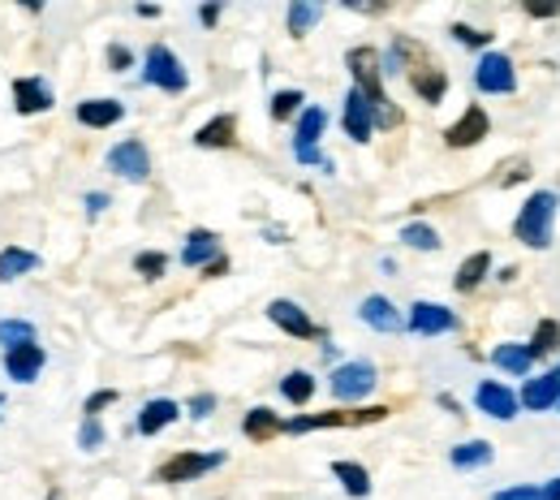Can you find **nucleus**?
<instances>
[{
	"mask_svg": "<svg viewBox=\"0 0 560 500\" xmlns=\"http://www.w3.org/2000/svg\"><path fill=\"white\" fill-rule=\"evenodd\" d=\"M346 66H350V73H353V86L371 100L375 126H384V130L401 126V108H393V100L384 95V82H380V57H375L371 48H353L350 57H346Z\"/></svg>",
	"mask_w": 560,
	"mask_h": 500,
	"instance_id": "f257e3e1",
	"label": "nucleus"
},
{
	"mask_svg": "<svg viewBox=\"0 0 560 500\" xmlns=\"http://www.w3.org/2000/svg\"><path fill=\"white\" fill-rule=\"evenodd\" d=\"M552 220H557V195L552 190H535L526 199V208L517 212V220H513V233L530 251H544L552 242Z\"/></svg>",
	"mask_w": 560,
	"mask_h": 500,
	"instance_id": "f03ea898",
	"label": "nucleus"
},
{
	"mask_svg": "<svg viewBox=\"0 0 560 500\" xmlns=\"http://www.w3.org/2000/svg\"><path fill=\"white\" fill-rule=\"evenodd\" d=\"M147 82L151 86H160V91H186V66L173 57V48H164V44H155L151 53H147Z\"/></svg>",
	"mask_w": 560,
	"mask_h": 500,
	"instance_id": "7ed1b4c3",
	"label": "nucleus"
},
{
	"mask_svg": "<svg viewBox=\"0 0 560 500\" xmlns=\"http://www.w3.org/2000/svg\"><path fill=\"white\" fill-rule=\"evenodd\" d=\"M224 462V453H177L160 466V484H186V479H199Z\"/></svg>",
	"mask_w": 560,
	"mask_h": 500,
	"instance_id": "20e7f679",
	"label": "nucleus"
},
{
	"mask_svg": "<svg viewBox=\"0 0 560 500\" xmlns=\"http://www.w3.org/2000/svg\"><path fill=\"white\" fill-rule=\"evenodd\" d=\"M388 410L384 406H371V410H358V415H302V419H289L284 431L302 435V431H319V428H358V423H380Z\"/></svg>",
	"mask_w": 560,
	"mask_h": 500,
	"instance_id": "39448f33",
	"label": "nucleus"
},
{
	"mask_svg": "<svg viewBox=\"0 0 560 500\" xmlns=\"http://www.w3.org/2000/svg\"><path fill=\"white\" fill-rule=\"evenodd\" d=\"M371 388H375V367H371V362H346V367L332 371V393H337V402H358V397H366Z\"/></svg>",
	"mask_w": 560,
	"mask_h": 500,
	"instance_id": "423d86ee",
	"label": "nucleus"
},
{
	"mask_svg": "<svg viewBox=\"0 0 560 500\" xmlns=\"http://www.w3.org/2000/svg\"><path fill=\"white\" fill-rule=\"evenodd\" d=\"M108 168L121 173L126 182H147L151 177V155H147V147L139 139H126V143H117L108 151Z\"/></svg>",
	"mask_w": 560,
	"mask_h": 500,
	"instance_id": "0eeeda50",
	"label": "nucleus"
},
{
	"mask_svg": "<svg viewBox=\"0 0 560 500\" xmlns=\"http://www.w3.org/2000/svg\"><path fill=\"white\" fill-rule=\"evenodd\" d=\"M475 86L488 91V95H509L517 86V73H513V61L504 53H488L475 70Z\"/></svg>",
	"mask_w": 560,
	"mask_h": 500,
	"instance_id": "6e6552de",
	"label": "nucleus"
},
{
	"mask_svg": "<svg viewBox=\"0 0 560 500\" xmlns=\"http://www.w3.org/2000/svg\"><path fill=\"white\" fill-rule=\"evenodd\" d=\"M488 130H491V121H488V113L479 108V104H470L448 130H444V143L448 147H475V143H483L488 139Z\"/></svg>",
	"mask_w": 560,
	"mask_h": 500,
	"instance_id": "1a4fd4ad",
	"label": "nucleus"
},
{
	"mask_svg": "<svg viewBox=\"0 0 560 500\" xmlns=\"http://www.w3.org/2000/svg\"><path fill=\"white\" fill-rule=\"evenodd\" d=\"M453 328H457V315L448 306H435V302H415L410 306V333L440 337V333H453Z\"/></svg>",
	"mask_w": 560,
	"mask_h": 500,
	"instance_id": "9d476101",
	"label": "nucleus"
},
{
	"mask_svg": "<svg viewBox=\"0 0 560 500\" xmlns=\"http://www.w3.org/2000/svg\"><path fill=\"white\" fill-rule=\"evenodd\" d=\"M475 406H479L483 415H491V419L509 423V419H517V406H522V402H517L500 380H488V384L475 388Z\"/></svg>",
	"mask_w": 560,
	"mask_h": 500,
	"instance_id": "9b49d317",
	"label": "nucleus"
},
{
	"mask_svg": "<svg viewBox=\"0 0 560 500\" xmlns=\"http://www.w3.org/2000/svg\"><path fill=\"white\" fill-rule=\"evenodd\" d=\"M517 402H522L526 410H535V415H544V410L560 406V367L557 371H548V375H539V380H526V388H522Z\"/></svg>",
	"mask_w": 560,
	"mask_h": 500,
	"instance_id": "f8f14e48",
	"label": "nucleus"
},
{
	"mask_svg": "<svg viewBox=\"0 0 560 500\" xmlns=\"http://www.w3.org/2000/svg\"><path fill=\"white\" fill-rule=\"evenodd\" d=\"M268 319H272L277 328H284L289 337H319V328L306 319V311H302L298 302H289V298H277V302L268 306Z\"/></svg>",
	"mask_w": 560,
	"mask_h": 500,
	"instance_id": "ddd939ff",
	"label": "nucleus"
},
{
	"mask_svg": "<svg viewBox=\"0 0 560 500\" xmlns=\"http://www.w3.org/2000/svg\"><path fill=\"white\" fill-rule=\"evenodd\" d=\"M13 104H18L22 117L44 113V108H52V86L44 78H18L13 82Z\"/></svg>",
	"mask_w": 560,
	"mask_h": 500,
	"instance_id": "4468645a",
	"label": "nucleus"
},
{
	"mask_svg": "<svg viewBox=\"0 0 560 500\" xmlns=\"http://www.w3.org/2000/svg\"><path fill=\"white\" fill-rule=\"evenodd\" d=\"M371 130H375V117H371V100L353 86L350 95H346V135H350L353 143H366L371 139Z\"/></svg>",
	"mask_w": 560,
	"mask_h": 500,
	"instance_id": "2eb2a0df",
	"label": "nucleus"
},
{
	"mask_svg": "<svg viewBox=\"0 0 560 500\" xmlns=\"http://www.w3.org/2000/svg\"><path fill=\"white\" fill-rule=\"evenodd\" d=\"M358 315H362V324H371L375 333H401V311L388 302V298H380V293H371L362 306H358Z\"/></svg>",
	"mask_w": 560,
	"mask_h": 500,
	"instance_id": "dca6fc26",
	"label": "nucleus"
},
{
	"mask_svg": "<svg viewBox=\"0 0 560 500\" xmlns=\"http://www.w3.org/2000/svg\"><path fill=\"white\" fill-rule=\"evenodd\" d=\"M215 259H224V255H220V237L208 233V229H195V233L186 237L182 264H186V268H211Z\"/></svg>",
	"mask_w": 560,
	"mask_h": 500,
	"instance_id": "f3484780",
	"label": "nucleus"
},
{
	"mask_svg": "<svg viewBox=\"0 0 560 500\" xmlns=\"http://www.w3.org/2000/svg\"><path fill=\"white\" fill-rule=\"evenodd\" d=\"M39 367H44V350L39 346H18V350H9V358H4V371L18 384H31L39 375Z\"/></svg>",
	"mask_w": 560,
	"mask_h": 500,
	"instance_id": "a211bd4d",
	"label": "nucleus"
},
{
	"mask_svg": "<svg viewBox=\"0 0 560 500\" xmlns=\"http://www.w3.org/2000/svg\"><path fill=\"white\" fill-rule=\"evenodd\" d=\"M121 117H126V108H121L117 100H86V104H78V121H82V126H91V130L117 126Z\"/></svg>",
	"mask_w": 560,
	"mask_h": 500,
	"instance_id": "6ab92c4d",
	"label": "nucleus"
},
{
	"mask_svg": "<svg viewBox=\"0 0 560 500\" xmlns=\"http://www.w3.org/2000/svg\"><path fill=\"white\" fill-rule=\"evenodd\" d=\"M177 419V402H168V397H160V402H147L139 415V431L142 435H155V431H164L168 423Z\"/></svg>",
	"mask_w": 560,
	"mask_h": 500,
	"instance_id": "aec40b11",
	"label": "nucleus"
},
{
	"mask_svg": "<svg viewBox=\"0 0 560 500\" xmlns=\"http://www.w3.org/2000/svg\"><path fill=\"white\" fill-rule=\"evenodd\" d=\"M324 126H328V113H324V108H306V113H302V121H298L293 151H315L319 135H324Z\"/></svg>",
	"mask_w": 560,
	"mask_h": 500,
	"instance_id": "412c9836",
	"label": "nucleus"
},
{
	"mask_svg": "<svg viewBox=\"0 0 560 500\" xmlns=\"http://www.w3.org/2000/svg\"><path fill=\"white\" fill-rule=\"evenodd\" d=\"M491 362L500 367V371H509V375H526L530 367H535V354H530V346H495V354H491Z\"/></svg>",
	"mask_w": 560,
	"mask_h": 500,
	"instance_id": "4be33fe9",
	"label": "nucleus"
},
{
	"mask_svg": "<svg viewBox=\"0 0 560 500\" xmlns=\"http://www.w3.org/2000/svg\"><path fill=\"white\" fill-rule=\"evenodd\" d=\"M410 82H415V91H419L427 104H440V100H444V91H448V78H444L440 70H431V66L410 70Z\"/></svg>",
	"mask_w": 560,
	"mask_h": 500,
	"instance_id": "5701e85b",
	"label": "nucleus"
},
{
	"mask_svg": "<svg viewBox=\"0 0 560 500\" xmlns=\"http://www.w3.org/2000/svg\"><path fill=\"white\" fill-rule=\"evenodd\" d=\"M35 268H39V255H31V251H18V246H9V251L0 255V281L26 277V272H35Z\"/></svg>",
	"mask_w": 560,
	"mask_h": 500,
	"instance_id": "b1692460",
	"label": "nucleus"
},
{
	"mask_svg": "<svg viewBox=\"0 0 560 500\" xmlns=\"http://www.w3.org/2000/svg\"><path fill=\"white\" fill-rule=\"evenodd\" d=\"M233 135H237V121L224 113V117L208 121V126L195 135V143H199V147H233Z\"/></svg>",
	"mask_w": 560,
	"mask_h": 500,
	"instance_id": "393cba45",
	"label": "nucleus"
},
{
	"mask_svg": "<svg viewBox=\"0 0 560 500\" xmlns=\"http://www.w3.org/2000/svg\"><path fill=\"white\" fill-rule=\"evenodd\" d=\"M242 431H246L250 440H272L277 431H284V419H277L272 410H264V406H259V410H250V415H246Z\"/></svg>",
	"mask_w": 560,
	"mask_h": 500,
	"instance_id": "a878e982",
	"label": "nucleus"
},
{
	"mask_svg": "<svg viewBox=\"0 0 560 500\" xmlns=\"http://www.w3.org/2000/svg\"><path fill=\"white\" fill-rule=\"evenodd\" d=\"M488 268H491V255L488 251H479V255H470V259L457 268V281H453V286L462 289V293H470V289L488 277Z\"/></svg>",
	"mask_w": 560,
	"mask_h": 500,
	"instance_id": "bb28decb",
	"label": "nucleus"
},
{
	"mask_svg": "<svg viewBox=\"0 0 560 500\" xmlns=\"http://www.w3.org/2000/svg\"><path fill=\"white\" fill-rule=\"evenodd\" d=\"M332 475L346 484L350 497H366V492H371V475H366L358 462H332Z\"/></svg>",
	"mask_w": 560,
	"mask_h": 500,
	"instance_id": "cd10ccee",
	"label": "nucleus"
},
{
	"mask_svg": "<svg viewBox=\"0 0 560 500\" xmlns=\"http://www.w3.org/2000/svg\"><path fill=\"white\" fill-rule=\"evenodd\" d=\"M491 462V444L488 440H470V444H457L453 449V466L457 470H470V466H488Z\"/></svg>",
	"mask_w": 560,
	"mask_h": 500,
	"instance_id": "c85d7f7f",
	"label": "nucleus"
},
{
	"mask_svg": "<svg viewBox=\"0 0 560 500\" xmlns=\"http://www.w3.org/2000/svg\"><path fill=\"white\" fill-rule=\"evenodd\" d=\"M280 393H284L293 406H306V402H311V393H315V380H311L306 371H289V375H284V384H280Z\"/></svg>",
	"mask_w": 560,
	"mask_h": 500,
	"instance_id": "c756f323",
	"label": "nucleus"
},
{
	"mask_svg": "<svg viewBox=\"0 0 560 500\" xmlns=\"http://www.w3.org/2000/svg\"><path fill=\"white\" fill-rule=\"evenodd\" d=\"M560 350V324L557 319H544L539 328H535V337H530V354H557Z\"/></svg>",
	"mask_w": 560,
	"mask_h": 500,
	"instance_id": "7c9ffc66",
	"label": "nucleus"
},
{
	"mask_svg": "<svg viewBox=\"0 0 560 500\" xmlns=\"http://www.w3.org/2000/svg\"><path fill=\"white\" fill-rule=\"evenodd\" d=\"M319 4H306V0H298V4H289V35H306L315 22H319Z\"/></svg>",
	"mask_w": 560,
	"mask_h": 500,
	"instance_id": "2f4dec72",
	"label": "nucleus"
},
{
	"mask_svg": "<svg viewBox=\"0 0 560 500\" xmlns=\"http://www.w3.org/2000/svg\"><path fill=\"white\" fill-rule=\"evenodd\" d=\"M0 346L18 350V346H35V328L22 319H0Z\"/></svg>",
	"mask_w": 560,
	"mask_h": 500,
	"instance_id": "473e14b6",
	"label": "nucleus"
},
{
	"mask_svg": "<svg viewBox=\"0 0 560 500\" xmlns=\"http://www.w3.org/2000/svg\"><path fill=\"white\" fill-rule=\"evenodd\" d=\"M401 242H410L415 251H435V246H440V233H435L431 224H406V229H401Z\"/></svg>",
	"mask_w": 560,
	"mask_h": 500,
	"instance_id": "72a5a7b5",
	"label": "nucleus"
},
{
	"mask_svg": "<svg viewBox=\"0 0 560 500\" xmlns=\"http://www.w3.org/2000/svg\"><path fill=\"white\" fill-rule=\"evenodd\" d=\"M302 104H306V100H302V91H277V95H272V117L284 121V117H289V113H298Z\"/></svg>",
	"mask_w": 560,
	"mask_h": 500,
	"instance_id": "f704fd0d",
	"label": "nucleus"
},
{
	"mask_svg": "<svg viewBox=\"0 0 560 500\" xmlns=\"http://www.w3.org/2000/svg\"><path fill=\"white\" fill-rule=\"evenodd\" d=\"M135 268H139V277H151V281H155V277H164L168 259H164V255H155V251H147V255L135 259Z\"/></svg>",
	"mask_w": 560,
	"mask_h": 500,
	"instance_id": "c9c22d12",
	"label": "nucleus"
},
{
	"mask_svg": "<svg viewBox=\"0 0 560 500\" xmlns=\"http://www.w3.org/2000/svg\"><path fill=\"white\" fill-rule=\"evenodd\" d=\"M453 35H457V44H466V48H483L491 39L488 31H475V26H462V22L453 26Z\"/></svg>",
	"mask_w": 560,
	"mask_h": 500,
	"instance_id": "e433bc0d",
	"label": "nucleus"
},
{
	"mask_svg": "<svg viewBox=\"0 0 560 500\" xmlns=\"http://www.w3.org/2000/svg\"><path fill=\"white\" fill-rule=\"evenodd\" d=\"M100 444H104V428H100L95 415H86V423H82V449H100Z\"/></svg>",
	"mask_w": 560,
	"mask_h": 500,
	"instance_id": "4c0bfd02",
	"label": "nucleus"
},
{
	"mask_svg": "<svg viewBox=\"0 0 560 500\" xmlns=\"http://www.w3.org/2000/svg\"><path fill=\"white\" fill-rule=\"evenodd\" d=\"M491 500H544L539 488H530V484H522V488H509V492H495Z\"/></svg>",
	"mask_w": 560,
	"mask_h": 500,
	"instance_id": "58836bf2",
	"label": "nucleus"
},
{
	"mask_svg": "<svg viewBox=\"0 0 560 500\" xmlns=\"http://www.w3.org/2000/svg\"><path fill=\"white\" fill-rule=\"evenodd\" d=\"M108 66H113V70H126V66H130V48L113 44V48H108Z\"/></svg>",
	"mask_w": 560,
	"mask_h": 500,
	"instance_id": "ea45409f",
	"label": "nucleus"
},
{
	"mask_svg": "<svg viewBox=\"0 0 560 500\" xmlns=\"http://www.w3.org/2000/svg\"><path fill=\"white\" fill-rule=\"evenodd\" d=\"M211 406H215V397L203 393V397H195V402H190V415H195V419H203V415H211Z\"/></svg>",
	"mask_w": 560,
	"mask_h": 500,
	"instance_id": "a19ab883",
	"label": "nucleus"
},
{
	"mask_svg": "<svg viewBox=\"0 0 560 500\" xmlns=\"http://www.w3.org/2000/svg\"><path fill=\"white\" fill-rule=\"evenodd\" d=\"M108 402H117V393H95V397L86 402V415H95V410H104Z\"/></svg>",
	"mask_w": 560,
	"mask_h": 500,
	"instance_id": "79ce46f5",
	"label": "nucleus"
},
{
	"mask_svg": "<svg viewBox=\"0 0 560 500\" xmlns=\"http://www.w3.org/2000/svg\"><path fill=\"white\" fill-rule=\"evenodd\" d=\"M526 13H530V18H552L557 4H539V0H535V4H526Z\"/></svg>",
	"mask_w": 560,
	"mask_h": 500,
	"instance_id": "37998d69",
	"label": "nucleus"
},
{
	"mask_svg": "<svg viewBox=\"0 0 560 500\" xmlns=\"http://www.w3.org/2000/svg\"><path fill=\"white\" fill-rule=\"evenodd\" d=\"M86 208H91V212H104V208H108V199H104V195H86Z\"/></svg>",
	"mask_w": 560,
	"mask_h": 500,
	"instance_id": "c03bdc74",
	"label": "nucleus"
},
{
	"mask_svg": "<svg viewBox=\"0 0 560 500\" xmlns=\"http://www.w3.org/2000/svg\"><path fill=\"white\" fill-rule=\"evenodd\" d=\"M539 492H544V500H560V479H552V484H544Z\"/></svg>",
	"mask_w": 560,
	"mask_h": 500,
	"instance_id": "a18cd8bd",
	"label": "nucleus"
},
{
	"mask_svg": "<svg viewBox=\"0 0 560 500\" xmlns=\"http://www.w3.org/2000/svg\"><path fill=\"white\" fill-rule=\"evenodd\" d=\"M52 500H61V497H57V492H52Z\"/></svg>",
	"mask_w": 560,
	"mask_h": 500,
	"instance_id": "49530a36",
	"label": "nucleus"
}]
</instances>
